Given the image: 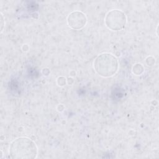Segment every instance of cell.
Instances as JSON below:
<instances>
[{"instance_id":"cell-4","label":"cell","mask_w":159,"mask_h":159,"mask_svg":"<svg viewBox=\"0 0 159 159\" xmlns=\"http://www.w3.org/2000/svg\"><path fill=\"white\" fill-rule=\"evenodd\" d=\"M87 17L83 12L75 11L71 12L67 17L68 26L74 30H80L86 24Z\"/></svg>"},{"instance_id":"cell-8","label":"cell","mask_w":159,"mask_h":159,"mask_svg":"<svg viewBox=\"0 0 159 159\" xmlns=\"http://www.w3.org/2000/svg\"><path fill=\"white\" fill-rule=\"evenodd\" d=\"M1 158H2V155H3V154H2V150H1Z\"/></svg>"},{"instance_id":"cell-3","label":"cell","mask_w":159,"mask_h":159,"mask_svg":"<svg viewBox=\"0 0 159 159\" xmlns=\"http://www.w3.org/2000/svg\"><path fill=\"white\" fill-rule=\"evenodd\" d=\"M106 26L113 31H119L125 28L127 24L125 14L119 9L109 11L104 18Z\"/></svg>"},{"instance_id":"cell-1","label":"cell","mask_w":159,"mask_h":159,"mask_svg":"<svg viewBox=\"0 0 159 159\" xmlns=\"http://www.w3.org/2000/svg\"><path fill=\"white\" fill-rule=\"evenodd\" d=\"M9 153L13 159H33L37 156L38 148L33 140L20 137L11 143Z\"/></svg>"},{"instance_id":"cell-5","label":"cell","mask_w":159,"mask_h":159,"mask_svg":"<svg viewBox=\"0 0 159 159\" xmlns=\"http://www.w3.org/2000/svg\"><path fill=\"white\" fill-rule=\"evenodd\" d=\"M144 71V68L143 66L140 63L135 64L132 68V72L136 75H141Z\"/></svg>"},{"instance_id":"cell-7","label":"cell","mask_w":159,"mask_h":159,"mask_svg":"<svg viewBox=\"0 0 159 159\" xmlns=\"http://www.w3.org/2000/svg\"><path fill=\"white\" fill-rule=\"evenodd\" d=\"M1 32H2V29H3V25H4V19H3V16L2 14V13L1 14Z\"/></svg>"},{"instance_id":"cell-6","label":"cell","mask_w":159,"mask_h":159,"mask_svg":"<svg viewBox=\"0 0 159 159\" xmlns=\"http://www.w3.org/2000/svg\"><path fill=\"white\" fill-rule=\"evenodd\" d=\"M66 80L64 77L60 76V77H58L57 78V84L59 86H63V85H65L66 84Z\"/></svg>"},{"instance_id":"cell-2","label":"cell","mask_w":159,"mask_h":159,"mask_svg":"<svg viewBox=\"0 0 159 159\" xmlns=\"http://www.w3.org/2000/svg\"><path fill=\"white\" fill-rule=\"evenodd\" d=\"M119 63L117 58L109 53L99 55L94 61L95 71L104 78L114 76L117 73Z\"/></svg>"}]
</instances>
